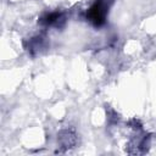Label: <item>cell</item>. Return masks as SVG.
I'll return each instance as SVG.
<instances>
[{"mask_svg": "<svg viewBox=\"0 0 156 156\" xmlns=\"http://www.w3.org/2000/svg\"><path fill=\"white\" fill-rule=\"evenodd\" d=\"M106 13H107L106 0H96L88 11V18L95 26H101L105 22Z\"/></svg>", "mask_w": 156, "mask_h": 156, "instance_id": "obj_1", "label": "cell"}, {"mask_svg": "<svg viewBox=\"0 0 156 156\" xmlns=\"http://www.w3.org/2000/svg\"><path fill=\"white\" fill-rule=\"evenodd\" d=\"M62 18V15L58 13V12H51V13H48L44 18H43V22L45 24H57Z\"/></svg>", "mask_w": 156, "mask_h": 156, "instance_id": "obj_2", "label": "cell"}]
</instances>
